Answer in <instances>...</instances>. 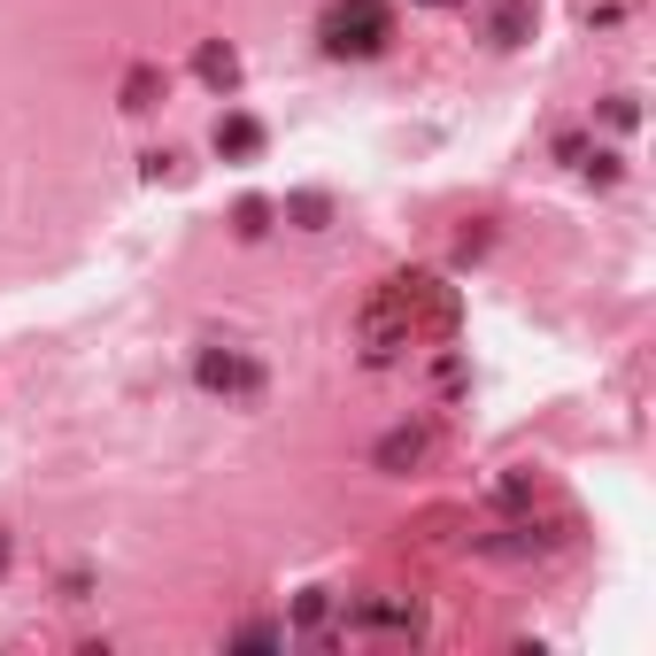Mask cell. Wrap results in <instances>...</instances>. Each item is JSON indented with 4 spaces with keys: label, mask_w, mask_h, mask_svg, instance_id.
<instances>
[{
    "label": "cell",
    "mask_w": 656,
    "mask_h": 656,
    "mask_svg": "<svg viewBox=\"0 0 656 656\" xmlns=\"http://www.w3.org/2000/svg\"><path fill=\"white\" fill-rule=\"evenodd\" d=\"M386 39H394V9L386 0H333V9H324V54L371 62V54H386Z\"/></svg>",
    "instance_id": "cell-1"
},
{
    "label": "cell",
    "mask_w": 656,
    "mask_h": 656,
    "mask_svg": "<svg viewBox=\"0 0 656 656\" xmlns=\"http://www.w3.org/2000/svg\"><path fill=\"white\" fill-rule=\"evenodd\" d=\"M194 386L201 394H224V401H263V363L256 356H239V348H201L194 356Z\"/></svg>",
    "instance_id": "cell-2"
},
{
    "label": "cell",
    "mask_w": 656,
    "mask_h": 656,
    "mask_svg": "<svg viewBox=\"0 0 656 656\" xmlns=\"http://www.w3.org/2000/svg\"><path fill=\"white\" fill-rule=\"evenodd\" d=\"M479 24H486V39H495V47H525V39L541 32V9H533V0H486Z\"/></svg>",
    "instance_id": "cell-3"
},
{
    "label": "cell",
    "mask_w": 656,
    "mask_h": 656,
    "mask_svg": "<svg viewBox=\"0 0 656 656\" xmlns=\"http://www.w3.org/2000/svg\"><path fill=\"white\" fill-rule=\"evenodd\" d=\"M209 139H216V154H224V162H256V154H263V124H256V116H239V109H232V116H216V132H209Z\"/></svg>",
    "instance_id": "cell-4"
},
{
    "label": "cell",
    "mask_w": 656,
    "mask_h": 656,
    "mask_svg": "<svg viewBox=\"0 0 656 656\" xmlns=\"http://www.w3.org/2000/svg\"><path fill=\"white\" fill-rule=\"evenodd\" d=\"M425 448H433L425 425H394V433L371 448V463H379V471H409V463H425Z\"/></svg>",
    "instance_id": "cell-5"
},
{
    "label": "cell",
    "mask_w": 656,
    "mask_h": 656,
    "mask_svg": "<svg viewBox=\"0 0 656 656\" xmlns=\"http://www.w3.org/2000/svg\"><path fill=\"white\" fill-rule=\"evenodd\" d=\"M194 70L209 77L216 94H232V86H239V54H232L224 39H201V47H194Z\"/></svg>",
    "instance_id": "cell-6"
},
{
    "label": "cell",
    "mask_w": 656,
    "mask_h": 656,
    "mask_svg": "<svg viewBox=\"0 0 656 656\" xmlns=\"http://www.w3.org/2000/svg\"><path fill=\"white\" fill-rule=\"evenodd\" d=\"M356 618H363V626H379V633H418V603H394V595L356 603Z\"/></svg>",
    "instance_id": "cell-7"
},
{
    "label": "cell",
    "mask_w": 656,
    "mask_h": 656,
    "mask_svg": "<svg viewBox=\"0 0 656 656\" xmlns=\"http://www.w3.org/2000/svg\"><path fill=\"white\" fill-rule=\"evenodd\" d=\"M286 216H294L301 232H324V224H333V201H324V194H309V186H301V194H286Z\"/></svg>",
    "instance_id": "cell-8"
},
{
    "label": "cell",
    "mask_w": 656,
    "mask_h": 656,
    "mask_svg": "<svg viewBox=\"0 0 656 656\" xmlns=\"http://www.w3.org/2000/svg\"><path fill=\"white\" fill-rule=\"evenodd\" d=\"M232 232H239V239H263V232H271V201H263V194H248V201L232 209Z\"/></svg>",
    "instance_id": "cell-9"
},
{
    "label": "cell",
    "mask_w": 656,
    "mask_h": 656,
    "mask_svg": "<svg viewBox=\"0 0 656 656\" xmlns=\"http://www.w3.org/2000/svg\"><path fill=\"white\" fill-rule=\"evenodd\" d=\"M154 94H162V70H147V62H139V70L124 77V109H154Z\"/></svg>",
    "instance_id": "cell-10"
},
{
    "label": "cell",
    "mask_w": 656,
    "mask_h": 656,
    "mask_svg": "<svg viewBox=\"0 0 656 656\" xmlns=\"http://www.w3.org/2000/svg\"><path fill=\"white\" fill-rule=\"evenodd\" d=\"M324 610H333V595H324V587H309V595L294 603V626H301V633H317V626H324Z\"/></svg>",
    "instance_id": "cell-11"
},
{
    "label": "cell",
    "mask_w": 656,
    "mask_h": 656,
    "mask_svg": "<svg viewBox=\"0 0 656 656\" xmlns=\"http://www.w3.org/2000/svg\"><path fill=\"white\" fill-rule=\"evenodd\" d=\"M232 641H239V648H286V626H239Z\"/></svg>",
    "instance_id": "cell-12"
},
{
    "label": "cell",
    "mask_w": 656,
    "mask_h": 656,
    "mask_svg": "<svg viewBox=\"0 0 656 656\" xmlns=\"http://www.w3.org/2000/svg\"><path fill=\"white\" fill-rule=\"evenodd\" d=\"M556 154H564V162H571V171H580V162H587V154H595V147H587V139H580V132H564V139H556Z\"/></svg>",
    "instance_id": "cell-13"
},
{
    "label": "cell",
    "mask_w": 656,
    "mask_h": 656,
    "mask_svg": "<svg viewBox=\"0 0 656 656\" xmlns=\"http://www.w3.org/2000/svg\"><path fill=\"white\" fill-rule=\"evenodd\" d=\"M610 124H618V132H633V124H641V109H633V94H618V101H610Z\"/></svg>",
    "instance_id": "cell-14"
},
{
    "label": "cell",
    "mask_w": 656,
    "mask_h": 656,
    "mask_svg": "<svg viewBox=\"0 0 656 656\" xmlns=\"http://www.w3.org/2000/svg\"><path fill=\"white\" fill-rule=\"evenodd\" d=\"M418 9H463V0H418Z\"/></svg>",
    "instance_id": "cell-15"
},
{
    "label": "cell",
    "mask_w": 656,
    "mask_h": 656,
    "mask_svg": "<svg viewBox=\"0 0 656 656\" xmlns=\"http://www.w3.org/2000/svg\"><path fill=\"white\" fill-rule=\"evenodd\" d=\"M0 571H9V533H0Z\"/></svg>",
    "instance_id": "cell-16"
}]
</instances>
